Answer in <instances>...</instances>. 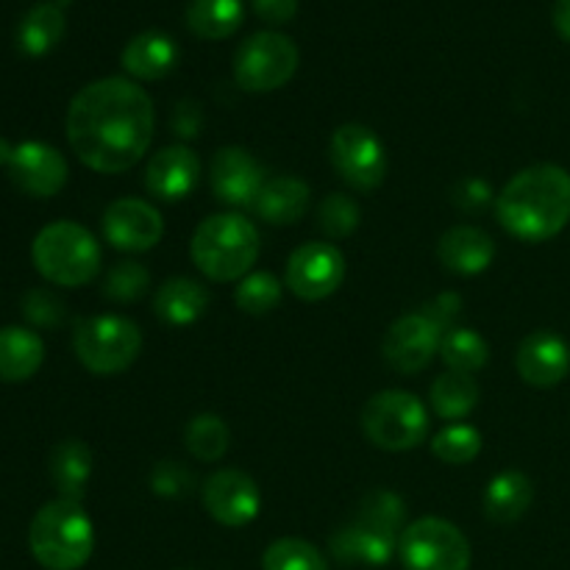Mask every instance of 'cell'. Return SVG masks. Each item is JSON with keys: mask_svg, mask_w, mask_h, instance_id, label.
Wrapping results in <instances>:
<instances>
[{"mask_svg": "<svg viewBox=\"0 0 570 570\" xmlns=\"http://www.w3.org/2000/svg\"><path fill=\"white\" fill-rule=\"evenodd\" d=\"M154 100L122 76L87 83L67 109V139L95 173H126L148 154L154 139Z\"/></svg>", "mask_w": 570, "mask_h": 570, "instance_id": "obj_1", "label": "cell"}, {"mask_svg": "<svg viewBox=\"0 0 570 570\" xmlns=\"http://www.w3.org/2000/svg\"><path fill=\"white\" fill-rule=\"evenodd\" d=\"M501 228L521 243H546L570 223V173L560 165H532L495 195Z\"/></svg>", "mask_w": 570, "mask_h": 570, "instance_id": "obj_2", "label": "cell"}, {"mask_svg": "<svg viewBox=\"0 0 570 570\" xmlns=\"http://www.w3.org/2000/svg\"><path fill=\"white\" fill-rule=\"evenodd\" d=\"M262 250L259 232L237 212L212 215L195 228L189 256L212 282H239L256 265Z\"/></svg>", "mask_w": 570, "mask_h": 570, "instance_id": "obj_3", "label": "cell"}, {"mask_svg": "<svg viewBox=\"0 0 570 570\" xmlns=\"http://www.w3.org/2000/svg\"><path fill=\"white\" fill-rule=\"evenodd\" d=\"M33 560L48 570H78L95 549V529L81 501L56 499L33 515L28 529Z\"/></svg>", "mask_w": 570, "mask_h": 570, "instance_id": "obj_4", "label": "cell"}, {"mask_svg": "<svg viewBox=\"0 0 570 570\" xmlns=\"http://www.w3.org/2000/svg\"><path fill=\"white\" fill-rule=\"evenodd\" d=\"M31 259L39 276L59 287H83L104 265V250L81 223L56 220L33 237Z\"/></svg>", "mask_w": 570, "mask_h": 570, "instance_id": "obj_5", "label": "cell"}, {"mask_svg": "<svg viewBox=\"0 0 570 570\" xmlns=\"http://www.w3.org/2000/svg\"><path fill=\"white\" fill-rule=\"evenodd\" d=\"M72 351L95 376H117L142 354V332L122 315L83 317L72 332Z\"/></svg>", "mask_w": 570, "mask_h": 570, "instance_id": "obj_6", "label": "cell"}, {"mask_svg": "<svg viewBox=\"0 0 570 570\" xmlns=\"http://www.w3.org/2000/svg\"><path fill=\"white\" fill-rule=\"evenodd\" d=\"M362 432L382 451H412L426 440L429 412L417 395L406 390H384L362 410Z\"/></svg>", "mask_w": 570, "mask_h": 570, "instance_id": "obj_7", "label": "cell"}, {"mask_svg": "<svg viewBox=\"0 0 570 570\" xmlns=\"http://www.w3.org/2000/svg\"><path fill=\"white\" fill-rule=\"evenodd\" d=\"M298 48L278 31H259L245 39L234 56V81L245 92L282 89L298 70Z\"/></svg>", "mask_w": 570, "mask_h": 570, "instance_id": "obj_8", "label": "cell"}, {"mask_svg": "<svg viewBox=\"0 0 570 570\" xmlns=\"http://www.w3.org/2000/svg\"><path fill=\"white\" fill-rule=\"evenodd\" d=\"M399 560L404 570H468L471 543L443 518H421L401 532Z\"/></svg>", "mask_w": 570, "mask_h": 570, "instance_id": "obj_9", "label": "cell"}, {"mask_svg": "<svg viewBox=\"0 0 570 570\" xmlns=\"http://www.w3.org/2000/svg\"><path fill=\"white\" fill-rule=\"evenodd\" d=\"M334 170L340 173L348 187L360 193L382 187L387 176V150L379 134L362 122H345L334 131L332 145H328Z\"/></svg>", "mask_w": 570, "mask_h": 570, "instance_id": "obj_10", "label": "cell"}, {"mask_svg": "<svg viewBox=\"0 0 570 570\" xmlns=\"http://www.w3.org/2000/svg\"><path fill=\"white\" fill-rule=\"evenodd\" d=\"M345 256L332 243H304L293 250L287 262V287L295 298L326 301L343 287Z\"/></svg>", "mask_w": 570, "mask_h": 570, "instance_id": "obj_11", "label": "cell"}, {"mask_svg": "<svg viewBox=\"0 0 570 570\" xmlns=\"http://www.w3.org/2000/svg\"><path fill=\"white\" fill-rule=\"evenodd\" d=\"M443 328L426 315V312H410L399 317L387 328L382 343V354L393 371L412 376V373L426 371L440 356V343H443Z\"/></svg>", "mask_w": 570, "mask_h": 570, "instance_id": "obj_12", "label": "cell"}, {"mask_svg": "<svg viewBox=\"0 0 570 570\" xmlns=\"http://www.w3.org/2000/svg\"><path fill=\"white\" fill-rule=\"evenodd\" d=\"M204 507L220 527L239 529L256 521L262 510V490L237 468H223L204 482Z\"/></svg>", "mask_w": 570, "mask_h": 570, "instance_id": "obj_13", "label": "cell"}, {"mask_svg": "<svg viewBox=\"0 0 570 570\" xmlns=\"http://www.w3.org/2000/svg\"><path fill=\"white\" fill-rule=\"evenodd\" d=\"M161 212L142 198H117L104 212V237L117 250L145 254L161 243Z\"/></svg>", "mask_w": 570, "mask_h": 570, "instance_id": "obj_14", "label": "cell"}, {"mask_svg": "<svg viewBox=\"0 0 570 570\" xmlns=\"http://www.w3.org/2000/svg\"><path fill=\"white\" fill-rule=\"evenodd\" d=\"M209 181L212 193L220 204L234 206V209H254L267 178L259 161L248 150L228 145L212 156Z\"/></svg>", "mask_w": 570, "mask_h": 570, "instance_id": "obj_15", "label": "cell"}, {"mask_svg": "<svg viewBox=\"0 0 570 570\" xmlns=\"http://www.w3.org/2000/svg\"><path fill=\"white\" fill-rule=\"evenodd\" d=\"M9 178L31 198H53L67 184V161L53 145L20 142L11 154Z\"/></svg>", "mask_w": 570, "mask_h": 570, "instance_id": "obj_16", "label": "cell"}, {"mask_svg": "<svg viewBox=\"0 0 570 570\" xmlns=\"http://www.w3.org/2000/svg\"><path fill=\"white\" fill-rule=\"evenodd\" d=\"M515 367L532 387H557L570 373V345L551 328H538L518 345Z\"/></svg>", "mask_w": 570, "mask_h": 570, "instance_id": "obj_17", "label": "cell"}, {"mask_svg": "<svg viewBox=\"0 0 570 570\" xmlns=\"http://www.w3.org/2000/svg\"><path fill=\"white\" fill-rule=\"evenodd\" d=\"M200 178V159L189 145H170L154 154L145 167V189L150 198L176 204L193 195Z\"/></svg>", "mask_w": 570, "mask_h": 570, "instance_id": "obj_18", "label": "cell"}, {"mask_svg": "<svg viewBox=\"0 0 570 570\" xmlns=\"http://www.w3.org/2000/svg\"><path fill=\"white\" fill-rule=\"evenodd\" d=\"M399 534L382 532V529L354 521L328 540V549H332L334 560L345 562V566L356 562V566L382 568L399 554Z\"/></svg>", "mask_w": 570, "mask_h": 570, "instance_id": "obj_19", "label": "cell"}, {"mask_svg": "<svg viewBox=\"0 0 570 570\" xmlns=\"http://www.w3.org/2000/svg\"><path fill=\"white\" fill-rule=\"evenodd\" d=\"M438 256L445 271L456 276H479L495 259V243L476 226H454L440 237Z\"/></svg>", "mask_w": 570, "mask_h": 570, "instance_id": "obj_20", "label": "cell"}, {"mask_svg": "<svg viewBox=\"0 0 570 570\" xmlns=\"http://www.w3.org/2000/svg\"><path fill=\"white\" fill-rule=\"evenodd\" d=\"M120 61L137 81H159L178 65V45L165 31H142L122 48Z\"/></svg>", "mask_w": 570, "mask_h": 570, "instance_id": "obj_21", "label": "cell"}, {"mask_svg": "<svg viewBox=\"0 0 570 570\" xmlns=\"http://www.w3.org/2000/svg\"><path fill=\"white\" fill-rule=\"evenodd\" d=\"M209 289L204 287L200 282L187 276L178 278H167L154 295V312L161 323L173 328L181 326H193L195 321L206 315L209 309Z\"/></svg>", "mask_w": 570, "mask_h": 570, "instance_id": "obj_22", "label": "cell"}, {"mask_svg": "<svg viewBox=\"0 0 570 570\" xmlns=\"http://www.w3.org/2000/svg\"><path fill=\"white\" fill-rule=\"evenodd\" d=\"M309 198V184L295 176H276L265 181L254 204V212L259 220L271 223V226H293L306 215Z\"/></svg>", "mask_w": 570, "mask_h": 570, "instance_id": "obj_23", "label": "cell"}, {"mask_svg": "<svg viewBox=\"0 0 570 570\" xmlns=\"http://www.w3.org/2000/svg\"><path fill=\"white\" fill-rule=\"evenodd\" d=\"M45 343L37 332L22 326L0 328V382H26L42 367Z\"/></svg>", "mask_w": 570, "mask_h": 570, "instance_id": "obj_24", "label": "cell"}, {"mask_svg": "<svg viewBox=\"0 0 570 570\" xmlns=\"http://www.w3.org/2000/svg\"><path fill=\"white\" fill-rule=\"evenodd\" d=\"M532 479L521 471H501L484 488V515L495 523H515L532 507Z\"/></svg>", "mask_w": 570, "mask_h": 570, "instance_id": "obj_25", "label": "cell"}, {"mask_svg": "<svg viewBox=\"0 0 570 570\" xmlns=\"http://www.w3.org/2000/svg\"><path fill=\"white\" fill-rule=\"evenodd\" d=\"M89 476H92V451L81 440H61L50 451V482L59 490V499L83 501Z\"/></svg>", "mask_w": 570, "mask_h": 570, "instance_id": "obj_26", "label": "cell"}, {"mask_svg": "<svg viewBox=\"0 0 570 570\" xmlns=\"http://www.w3.org/2000/svg\"><path fill=\"white\" fill-rule=\"evenodd\" d=\"M245 20L243 0H189L187 28L200 39H228Z\"/></svg>", "mask_w": 570, "mask_h": 570, "instance_id": "obj_27", "label": "cell"}, {"mask_svg": "<svg viewBox=\"0 0 570 570\" xmlns=\"http://www.w3.org/2000/svg\"><path fill=\"white\" fill-rule=\"evenodd\" d=\"M67 31V17L59 3H39L22 17L17 45L26 56H45L61 42Z\"/></svg>", "mask_w": 570, "mask_h": 570, "instance_id": "obj_28", "label": "cell"}, {"mask_svg": "<svg viewBox=\"0 0 570 570\" xmlns=\"http://www.w3.org/2000/svg\"><path fill=\"white\" fill-rule=\"evenodd\" d=\"M429 401H432V410L438 417H443V421H462V417H468L476 410L479 384L473 382V376H465V373L445 371L443 376L434 379Z\"/></svg>", "mask_w": 570, "mask_h": 570, "instance_id": "obj_29", "label": "cell"}, {"mask_svg": "<svg viewBox=\"0 0 570 570\" xmlns=\"http://www.w3.org/2000/svg\"><path fill=\"white\" fill-rule=\"evenodd\" d=\"M440 360L445 362V367L454 373H473L482 371L490 360V345L476 328L468 326H454L443 334V343H440Z\"/></svg>", "mask_w": 570, "mask_h": 570, "instance_id": "obj_30", "label": "cell"}, {"mask_svg": "<svg viewBox=\"0 0 570 570\" xmlns=\"http://www.w3.org/2000/svg\"><path fill=\"white\" fill-rule=\"evenodd\" d=\"M184 443L187 451L200 462H217L226 456L228 445H232V432H228L226 421L220 415H195L187 423V432H184Z\"/></svg>", "mask_w": 570, "mask_h": 570, "instance_id": "obj_31", "label": "cell"}, {"mask_svg": "<svg viewBox=\"0 0 570 570\" xmlns=\"http://www.w3.org/2000/svg\"><path fill=\"white\" fill-rule=\"evenodd\" d=\"M284 287L273 273L256 271L239 278L234 287V304L245 312V315H267L282 304Z\"/></svg>", "mask_w": 570, "mask_h": 570, "instance_id": "obj_32", "label": "cell"}, {"mask_svg": "<svg viewBox=\"0 0 570 570\" xmlns=\"http://www.w3.org/2000/svg\"><path fill=\"white\" fill-rule=\"evenodd\" d=\"M482 432L471 423H451L432 440V454L445 465H468L482 454Z\"/></svg>", "mask_w": 570, "mask_h": 570, "instance_id": "obj_33", "label": "cell"}, {"mask_svg": "<svg viewBox=\"0 0 570 570\" xmlns=\"http://www.w3.org/2000/svg\"><path fill=\"white\" fill-rule=\"evenodd\" d=\"M265 570H328L326 557L321 554L317 546L301 538H282L267 546L262 557Z\"/></svg>", "mask_w": 570, "mask_h": 570, "instance_id": "obj_34", "label": "cell"}, {"mask_svg": "<svg viewBox=\"0 0 570 570\" xmlns=\"http://www.w3.org/2000/svg\"><path fill=\"white\" fill-rule=\"evenodd\" d=\"M356 521L382 529V532L399 534L401 538V532L406 529V504L401 495L390 493V490H373V493H367L365 499H362Z\"/></svg>", "mask_w": 570, "mask_h": 570, "instance_id": "obj_35", "label": "cell"}, {"mask_svg": "<svg viewBox=\"0 0 570 570\" xmlns=\"http://www.w3.org/2000/svg\"><path fill=\"white\" fill-rule=\"evenodd\" d=\"M150 287V273L142 262H117L104 282V295L115 304H134Z\"/></svg>", "mask_w": 570, "mask_h": 570, "instance_id": "obj_36", "label": "cell"}, {"mask_svg": "<svg viewBox=\"0 0 570 570\" xmlns=\"http://www.w3.org/2000/svg\"><path fill=\"white\" fill-rule=\"evenodd\" d=\"M360 226V206L354 198L343 193L326 195L317 206V228L326 234L328 239H345L356 232Z\"/></svg>", "mask_w": 570, "mask_h": 570, "instance_id": "obj_37", "label": "cell"}, {"mask_svg": "<svg viewBox=\"0 0 570 570\" xmlns=\"http://www.w3.org/2000/svg\"><path fill=\"white\" fill-rule=\"evenodd\" d=\"M148 484L156 495H161V499H184V495L193 493L195 479L187 465L165 460L159 462V465H154V471H150L148 476Z\"/></svg>", "mask_w": 570, "mask_h": 570, "instance_id": "obj_38", "label": "cell"}, {"mask_svg": "<svg viewBox=\"0 0 570 570\" xmlns=\"http://www.w3.org/2000/svg\"><path fill=\"white\" fill-rule=\"evenodd\" d=\"M22 315L31 326L56 328L65 321V304L50 289H28L22 295Z\"/></svg>", "mask_w": 570, "mask_h": 570, "instance_id": "obj_39", "label": "cell"}, {"mask_svg": "<svg viewBox=\"0 0 570 570\" xmlns=\"http://www.w3.org/2000/svg\"><path fill=\"white\" fill-rule=\"evenodd\" d=\"M451 200H454L456 209L476 215V212H484L490 204H495V195H493V187H490L484 178L471 176L454 184V189H451Z\"/></svg>", "mask_w": 570, "mask_h": 570, "instance_id": "obj_40", "label": "cell"}, {"mask_svg": "<svg viewBox=\"0 0 570 570\" xmlns=\"http://www.w3.org/2000/svg\"><path fill=\"white\" fill-rule=\"evenodd\" d=\"M170 131L176 134L178 139L189 142V139L200 137L204 131V111L195 100H178L173 106V115H170Z\"/></svg>", "mask_w": 570, "mask_h": 570, "instance_id": "obj_41", "label": "cell"}, {"mask_svg": "<svg viewBox=\"0 0 570 570\" xmlns=\"http://www.w3.org/2000/svg\"><path fill=\"white\" fill-rule=\"evenodd\" d=\"M460 309H462V298L456 293H443L438 295V298L432 301V304L423 306L421 312H426L429 317H432L434 323H438L443 332H449V328L456 326V317H460Z\"/></svg>", "mask_w": 570, "mask_h": 570, "instance_id": "obj_42", "label": "cell"}, {"mask_svg": "<svg viewBox=\"0 0 570 570\" xmlns=\"http://www.w3.org/2000/svg\"><path fill=\"white\" fill-rule=\"evenodd\" d=\"M250 3H254L256 14L271 26H284L298 11V0H250Z\"/></svg>", "mask_w": 570, "mask_h": 570, "instance_id": "obj_43", "label": "cell"}, {"mask_svg": "<svg viewBox=\"0 0 570 570\" xmlns=\"http://www.w3.org/2000/svg\"><path fill=\"white\" fill-rule=\"evenodd\" d=\"M554 28L562 39L570 42V0H557L554 3Z\"/></svg>", "mask_w": 570, "mask_h": 570, "instance_id": "obj_44", "label": "cell"}, {"mask_svg": "<svg viewBox=\"0 0 570 570\" xmlns=\"http://www.w3.org/2000/svg\"><path fill=\"white\" fill-rule=\"evenodd\" d=\"M11 154H14V145H9L6 139H0V167H9Z\"/></svg>", "mask_w": 570, "mask_h": 570, "instance_id": "obj_45", "label": "cell"}]
</instances>
